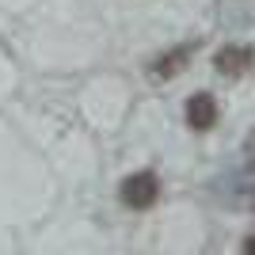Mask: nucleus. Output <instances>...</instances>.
<instances>
[{"label": "nucleus", "instance_id": "f257e3e1", "mask_svg": "<svg viewBox=\"0 0 255 255\" xmlns=\"http://www.w3.org/2000/svg\"><path fill=\"white\" fill-rule=\"evenodd\" d=\"M118 198H122V206H129V210H152L160 198V179L152 175V171H133L129 179H122V191H118Z\"/></svg>", "mask_w": 255, "mask_h": 255}, {"label": "nucleus", "instance_id": "f03ea898", "mask_svg": "<svg viewBox=\"0 0 255 255\" xmlns=\"http://www.w3.org/2000/svg\"><path fill=\"white\" fill-rule=\"evenodd\" d=\"M187 122H191V129H213V122H217V99L210 92H194L187 99Z\"/></svg>", "mask_w": 255, "mask_h": 255}, {"label": "nucleus", "instance_id": "7ed1b4c3", "mask_svg": "<svg viewBox=\"0 0 255 255\" xmlns=\"http://www.w3.org/2000/svg\"><path fill=\"white\" fill-rule=\"evenodd\" d=\"M213 69L221 76H244L248 69H252V50H248V46H225V50H217V57H213Z\"/></svg>", "mask_w": 255, "mask_h": 255}, {"label": "nucleus", "instance_id": "20e7f679", "mask_svg": "<svg viewBox=\"0 0 255 255\" xmlns=\"http://www.w3.org/2000/svg\"><path fill=\"white\" fill-rule=\"evenodd\" d=\"M191 53H194V46H175V50H168L164 57H160V61H152L149 73H152V76H160V80H168V76H175L179 69H187Z\"/></svg>", "mask_w": 255, "mask_h": 255}, {"label": "nucleus", "instance_id": "39448f33", "mask_svg": "<svg viewBox=\"0 0 255 255\" xmlns=\"http://www.w3.org/2000/svg\"><path fill=\"white\" fill-rule=\"evenodd\" d=\"M244 255H255V236H248V244H244Z\"/></svg>", "mask_w": 255, "mask_h": 255}]
</instances>
